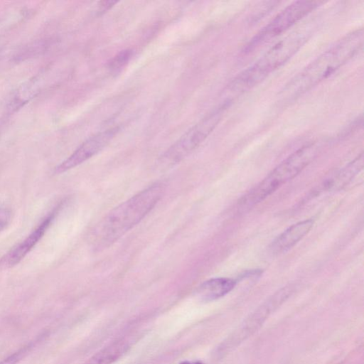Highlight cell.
Returning <instances> with one entry per match:
<instances>
[{
	"mask_svg": "<svg viewBox=\"0 0 364 364\" xmlns=\"http://www.w3.org/2000/svg\"><path fill=\"white\" fill-rule=\"evenodd\" d=\"M133 55L132 50H122L112 58L109 63V68L113 71H119L124 68L130 60Z\"/></svg>",
	"mask_w": 364,
	"mask_h": 364,
	"instance_id": "cell-13",
	"label": "cell"
},
{
	"mask_svg": "<svg viewBox=\"0 0 364 364\" xmlns=\"http://www.w3.org/2000/svg\"><path fill=\"white\" fill-rule=\"evenodd\" d=\"M117 4V1H106L100 3V10L101 11H105L110 9L113 5Z\"/></svg>",
	"mask_w": 364,
	"mask_h": 364,
	"instance_id": "cell-16",
	"label": "cell"
},
{
	"mask_svg": "<svg viewBox=\"0 0 364 364\" xmlns=\"http://www.w3.org/2000/svg\"><path fill=\"white\" fill-rule=\"evenodd\" d=\"M318 149V144L311 143L290 154L238 200V210L240 212L249 210L296 176L314 160Z\"/></svg>",
	"mask_w": 364,
	"mask_h": 364,
	"instance_id": "cell-3",
	"label": "cell"
},
{
	"mask_svg": "<svg viewBox=\"0 0 364 364\" xmlns=\"http://www.w3.org/2000/svg\"><path fill=\"white\" fill-rule=\"evenodd\" d=\"M117 131L118 128H112L89 137L70 156L55 167V173H64L96 155L111 141Z\"/></svg>",
	"mask_w": 364,
	"mask_h": 364,
	"instance_id": "cell-7",
	"label": "cell"
},
{
	"mask_svg": "<svg viewBox=\"0 0 364 364\" xmlns=\"http://www.w3.org/2000/svg\"><path fill=\"white\" fill-rule=\"evenodd\" d=\"M364 156L361 153L332 178L327 186L331 190H339L346 186L363 168Z\"/></svg>",
	"mask_w": 364,
	"mask_h": 364,
	"instance_id": "cell-12",
	"label": "cell"
},
{
	"mask_svg": "<svg viewBox=\"0 0 364 364\" xmlns=\"http://www.w3.org/2000/svg\"><path fill=\"white\" fill-rule=\"evenodd\" d=\"M321 4L322 2L301 0L287 6L255 34L247 44L245 52H250L260 44L284 33L313 11Z\"/></svg>",
	"mask_w": 364,
	"mask_h": 364,
	"instance_id": "cell-6",
	"label": "cell"
},
{
	"mask_svg": "<svg viewBox=\"0 0 364 364\" xmlns=\"http://www.w3.org/2000/svg\"><path fill=\"white\" fill-rule=\"evenodd\" d=\"M140 364H150V363H140Z\"/></svg>",
	"mask_w": 364,
	"mask_h": 364,
	"instance_id": "cell-18",
	"label": "cell"
},
{
	"mask_svg": "<svg viewBox=\"0 0 364 364\" xmlns=\"http://www.w3.org/2000/svg\"><path fill=\"white\" fill-rule=\"evenodd\" d=\"M33 343H29L26 346H23L16 352L13 353L10 355L4 358L0 361V364H16L22 358H23L33 347Z\"/></svg>",
	"mask_w": 364,
	"mask_h": 364,
	"instance_id": "cell-14",
	"label": "cell"
},
{
	"mask_svg": "<svg viewBox=\"0 0 364 364\" xmlns=\"http://www.w3.org/2000/svg\"><path fill=\"white\" fill-rule=\"evenodd\" d=\"M313 225V219H306L289 226L272 241L270 252L279 255L289 250L309 232Z\"/></svg>",
	"mask_w": 364,
	"mask_h": 364,
	"instance_id": "cell-9",
	"label": "cell"
},
{
	"mask_svg": "<svg viewBox=\"0 0 364 364\" xmlns=\"http://www.w3.org/2000/svg\"><path fill=\"white\" fill-rule=\"evenodd\" d=\"M236 284V280L231 278H212L205 281L198 287L196 295L203 301H214L231 291Z\"/></svg>",
	"mask_w": 364,
	"mask_h": 364,
	"instance_id": "cell-10",
	"label": "cell"
},
{
	"mask_svg": "<svg viewBox=\"0 0 364 364\" xmlns=\"http://www.w3.org/2000/svg\"><path fill=\"white\" fill-rule=\"evenodd\" d=\"M165 184L155 183L110 210L92 230V248L100 251L109 247L137 225L158 203Z\"/></svg>",
	"mask_w": 364,
	"mask_h": 364,
	"instance_id": "cell-2",
	"label": "cell"
},
{
	"mask_svg": "<svg viewBox=\"0 0 364 364\" xmlns=\"http://www.w3.org/2000/svg\"><path fill=\"white\" fill-rule=\"evenodd\" d=\"M363 29L346 34L291 78L279 94V102L287 105L328 78L353 58L363 43Z\"/></svg>",
	"mask_w": 364,
	"mask_h": 364,
	"instance_id": "cell-1",
	"label": "cell"
},
{
	"mask_svg": "<svg viewBox=\"0 0 364 364\" xmlns=\"http://www.w3.org/2000/svg\"><path fill=\"white\" fill-rule=\"evenodd\" d=\"M310 35L307 30L296 31L271 47L253 65L243 70L253 86L289 60L305 43Z\"/></svg>",
	"mask_w": 364,
	"mask_h": 364,
	"instance_id": "cell-4",
	"label": "cell"
},
{
	"mask_svg": "<svg viewBox=\"0 0 364 364\" xmlns=\"http://www.w3.org/2000/svg\"><path fill=\"white\" fill-rule=\"evenodd\" d=\"M11 218V210L8 208L0 207V232L9 225Z\"/></svg>",
	"mask_w": 364,
	"mask_h": 364,
	"instance_id": "cell-15",
	"label": "cell"
},
{
	"mask_svg": "<svg viewBox=\"0 0 364 364\" xmlns=\"http://www.w3.org/2000/svg\"><path fill=\"white\" fill-rule=\"evenodd\" d=\"M129 347V341L119 339L93 355L83 364H112L124 354Z\"/></svg>",
	"mask_w": 364,
	"mask_h": 364,
	"instance_id": "cell-11",
	"label": "cell"
},
{
	"mask_svg": "<svg viewBox=\"0 0 364 364\" xmlns=\"http://www.w3.org/2000/svg\"><path fill=\"white\" fill-rule=\"evenodd\" d=\"M179 364H203V363L200 361H195V362L183 361Z\"/></svg>",
	"mask_w": 364,
	"mask_h": 364,
	"instance_id": "cell-17",
	"label": "cell"
},
{
	"mask_svg": "<svg viewBox=\"0 0 364 364\" xmlns=\"http://www.w3.org/2000/svg\"><path fill=\"white\" fill-rule=\"evenodd\" d=\"M60 207L59 205L53 209L27 237L5 254L0 259V267L10 268L18 264L43 237Z\"/></svg>",
	"mask_w": 364,
	"mask_h": 364,
	"instance_id": "cell-8",
	"label": "cell"
},
{
	"mask_svg": "<svg viewBox=\"0 0 364 364\" xmlns=\"http://www.w3.org/2000/svg\"><path fill=\"white\" fill-rule=\"evenodd\" d=\"M230 105L220 103L197 124L188 130L162 155L163 165L176 164L196 149L217 127Z\"/></svg>",
	"mask_w": 364,
	"mask_h": 364,
	"instance_id": "cell-5",
	"label": "cell"
}]
</instances>
